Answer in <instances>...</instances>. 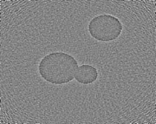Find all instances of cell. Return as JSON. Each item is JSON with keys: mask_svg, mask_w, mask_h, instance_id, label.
Returning <instances> with one entry per match:
<instances>
[{"mask_svg": "<svg viewBox=\"0 0 156 124\" xmlns=\"http://www.w3.org/2000/svg\"><path fill=\"white\" fill-rule=\"evenodd\" d=\"M98 77V71L95 67L92 66L84 65L78 67L75 77L78 82L88 85L96 81Z\"/></svg>", "mask_w": 156, "mask_h": 124, "instance_id": "obj_3", "label": "cell"}, {"mask_svg": "<svg viewBox=\"0 0 156 124\" xmlns=\"http://www.w3.org/2000/svg\"><path fill=\"white\" fill-rule=\"evenodd\" d=\"M123 27L117 18L109 15L97 16L88 26L89 33L95 39L101 41L113 40L120 35Z\"/></svg>", "mask_w": 156, "mask_h": 124, "instance_id": "obj_2", "label": "cell"}, {"mask_svg": "<svg viewBox=\"0 0 156 124\" xmlns=\"http://www.w3.org/2000/svg\"><path fill=\"white\" fill-rule=\"evenodd\" d=\"M75 58L68 54L56 52L43 58L39 65L40 75L45 81L55 85H62L74 78L78 68Z\"/></svg>", "mask_w": 156, "mask_h": 124, "instance_id": "obj_1", "label": "cell"}]
</instances>
